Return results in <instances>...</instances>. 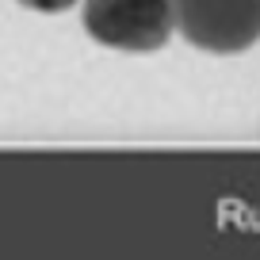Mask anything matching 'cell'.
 Wrapping results in <instances>:
<instances>
[{
    "instance_id": "6da1fadb",
    "label": "cell",
    "mask_w": 260,
    "mask_h": 260,
    "mask_svg": "<svg viewBox=\"0 0 260 260\" xmlns=\"http://www.w3.org/2000/svg\"><path fill=\"white\" fill-rule=\"evenodd\" d=\"M84 31L111 50L149 54L172 35L169 0H84Z\"/></svg>"
},
{
    "instance_id": "7a4b0ae2",
    "label": "cell",
    "mask_w": 260,
    "mask_h": 260,
    "mask_svg": "<svg viewBox=\"0 0 260 260\" xmlns=\"http://www.w3.org/2000/svg\"><path fill=\"white\" fill-rule=\"evenodd\" d=\"M172 27L207 54H241L256 42V0H169Z\"/></svg>"
},
{
    "instance_id": "3957f363",
    "label": "cell",
    "mask_w": 260,
    "mask_h": 260,
    "mask_svg": "<svg viewBox=\"0 0 260 260\" xmlns=\"http://www.w3.org/2000/svg\"><path fill=\"white\" fill-rule=\"evenodd\" d=\"M19 4L31 12H65V8H73L77 0H19Z\"/></svg>"
}]
</instances>
